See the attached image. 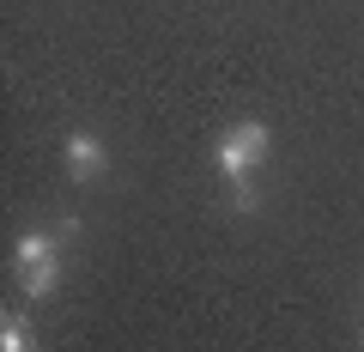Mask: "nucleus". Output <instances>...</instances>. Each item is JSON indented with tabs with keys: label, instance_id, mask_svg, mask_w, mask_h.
<instances>
[{
	"label": "nucleus",
	"instance_id": "nucleus-1",
	"mask_svg": "<svg viewBox=\"0 0 364 352\" xmlns=\"http://www.w3.org/2000/svg\"><path fill=\"white\" fill-rule=\"evenodd\" d=\"M261 158H267V128H261V122H237V128L219 140V176L243 183Z\"/></svg>",
	"mask_w": 364,
	"mask_h": 352
},
{
	"label": "nucleus",
	"instance_id": "nucleus-4",
	"mask_svg": "<svg viewBox=\"0 0 364 352\" xmlns=\"http://www.w3.org/2000/svg\"><path fill=\"white\" fill-rule=\"evenodd\" d=\"M0 352H37V334H31L25 316H6L0 322Z\"/></svg>",
	"mask_w": 364,
	"mask_h": 352
},
{
	"label": "nucleus",
	"instance_id": "nucleus-5",
	"mask_svg": "<svg viewBox=\"0 0 364 352\" xmlns=\"http://www.w3.org/2000/svg\"><path fill=\"white\" fill-rule=\"evenodd\" d=\"M231 207H237V213H255V207H261V188L237 183V188H231Z\"/></svg>",
	"mask_w": 364,
	"mask_h": 352
},
{
	"label": "nucleus",
	"instance_id": "nucleus-2",
	"mask_svg": "<svg viewBox=\"0 0 364 352\" xmlns=\"http://www.w3.org/2000/svg\"><path fill=\"white\" fill-rule=\"evenodd\" d=\"M104 164H109V152H104V140H97V134H73V140H67V170H73L79 183H91Z\"/></svg>",
	"mask_w": 364,
	"mask_h": 352
},
{
	"label": "nucleus",
	"instance_id": "nucleus-3",
	"mask_svg": "<svg viewBox=\"0 0 364 352\" xmlns=\"http://www.w3.org/2000/svg\"><path fill=\"white\" fill-rule=\"evenodd\" d=\"M18 286H25V298H49V292L61 286V261H43V267H25V274H18Z\"/></svg>",
	"mask_w": 364,
	"mask_h": 352
}]
</instances>
